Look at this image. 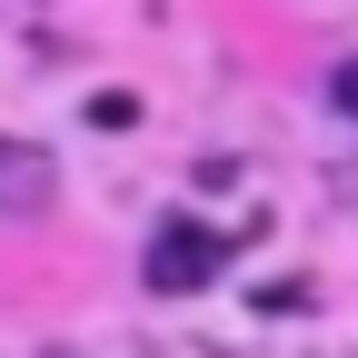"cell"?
Returning <instances> with one entry per match:
<instances>
[{
	"label": "cell",
	"instance_id": "6da1fadb",
	"mask_svg": "<svg viewBox=\"0 0 358 358\" xmlns=\"http://www.w3.org/2000/svg\"><path fill=\"white\" fill-rule=\"evenodd\" d=\"M219 259H229V249H219V229H199V219H159V239H150V289H209L219 279Z\"/></svg>",
	"mask_w": 358,
	"mask_h": 358
},
{
	"label": "cell",
	"instance_id": "3957f363",
	"mask_svg": "<svg viewBox=\"0 0 358 358\" xmlns=\"http://www.w3.org/2000/svg\"><path fill=\"white\" fill-rule=\"evenodd\" d=\"M338 110H348V120H358V60H348V70H338Z\"/></svg>",
	"mask_w": 358,
	"mask_h": 358
},
{
	"label": "cell",
	"instance_id": "7a4b0ae2",
	"mask_svg": "<svg viewBox=\"0 0 358 358\" xmlns=\"http://www.w3.org/2000/svg\"><path fill=\"white\" fill-rule=\"evenodd\" d=\"M50 199V159L30 140H0V209H40Z\"/></svg>",
	"mask_w": 358,
	"mask_h": 358
}]
</instances>
